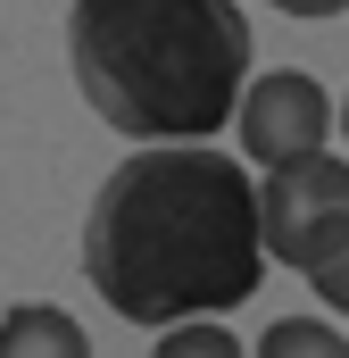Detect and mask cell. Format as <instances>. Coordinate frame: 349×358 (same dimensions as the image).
Masks as SVG:
<instances>
[{
  "label": "cell",
  "instance_id": "obj_1",
  "mask_svg": "<svg viewBox=\"0 0 349 358\" xmlns=\"http://www.w3.org/2000/svg\"><path fill=\"white\" fill-rule=\"evenodd\" d=\"M84 275L125 325L242 308L266 275L250 167L208 142H142L84 217Z\"/></svg>",
  "mask_w": 349,
  "mask_h": 358
},
{
  "label": "cell",
  "instance_id": "obj_2",
  "mask_svg": "<svg viewBox=\"0 0 349 358\" xmlns=\"http://www.w3.org/2000/svg\"><path fill=\"white\" fill-rule=\"evenodd\" d=\"M67 59L100 125L208 142L250 84V17L242 0H75Z\"/></svg>",
  "mask_w": 349,
  "mask_h": 358
},
{
  "label": "cell",
  "instance_id": "obj_3",
  "mask_svg": "<svg viewBox=\"0 0 349 358\" xmlns=\"http://www.w3.org/2000/svg\"><path fill=\"white\" fill-rule=\"evenodd\" d=\"M341 234H349V159L308 150V159L266 167V183H258V242L274 250V267L308 275Z\"/></svg>",
  "mask_w": 349,
  "mask_h": 358
},
{
  "label": "cell",
  "instance_id": "obj_4",
  "mask_svg": "<svg viewBox=\"0 0 349 358\" xmlns=\"http://www.w3.org/2000/svg\"><path fill=\"white\" fill-rule=\"evenodd\" d=\"M225 125L242 134V150H250L258 167H283V159L325 150V134H333V92L316 84V76H299V67H274V76H250V84H242V100H233Z\"/></svg>",
  "mask_w": 349,
  "mask_h": 358
},
{
  "label": "cell",
  "instance_id": "obj_5",
  "mask_svg": "<svg viewBox=\"0 0 349 358\" xmlns=\"http://www.w3.org/2000/svg\"><path fill=\"white\" fill-rule=\"evenodd\" d=\"M0 358H91V334L67 308L25 300V308H0Z\"/></svg>",
  "mask_w": 349,
  "mask_h": 358
},
{
  "label": "cell",
  "instance_id": "obj_6",
  "mask_svg": "<svg viewBox=\"0 0 349 358\" xmlns=\"http://www.w3.org/2000/svg\"><path fill=\"white\" fill-rule=\"evenodd\" d=\"M258 358H349V342L316 317H274L258 334Z\"/></svg>",
  "mask_w": 349,
  "mask_h": 358
},
{
  "label": "cell",
  "instance_id": "obj_7",
  "mask_svg": "<svg viewBox=\"0 0 349 358\" xmlns=\"http://www.w3.org/2000/svg\"><path fill=\"white\" fill-rule=\"evenodd\" d=\"M150 358H250V350H242V342H233L216 317H174L167 342H158Z\"/></svg>",
  "mask_w": 349,
  "mask_h": 358
},
{
  "label": "cell",
  "instance_id": "obj_8",
  "mask_svg": "<svg viewBox=\"0 0 349 358\" xmlns=\"http://www.w3.org/2000/svg\"><path fill=\"white\" fill-rule=\"evenodd\" d=\"M308 283H316V300H325L333 317H349V234L316 259V267H308Z\"/></svg>",
  "mask_w": 349,
  "mask_h": 358
},
{
  "label": "cell",
  "instance_id": "obj_9",
  "mask_svg": "<svg viewBox=\"0 0 349 358\" xmlns=\"http://www.w3.org/2000/svg\"><path fill=\"white\" fill-rule=\"evenodd\" d=\"M274 8H291V17H341L349 0H274Z\"/></svg>",
  "mask_w": 349,
  "mask_h": 358
},
{
  "label": "cell",
  "instance_id": "obj_10",
  "mask_svg": "<svg viewBox=\"0 0 349 358\" xmlns=\"http://www.w3.org/2000/svg\"><path fill=\"white\" fill-rule=\"evenodd\" d=\"M341 134H349V100H341Z\"/></svg>",
  "mask_w": 349,
  "mask_h": 358
}]
</instances>
